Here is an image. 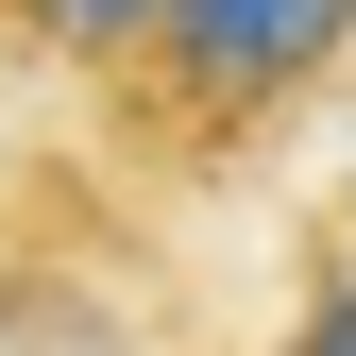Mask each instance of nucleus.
<instances>
[{
	"label": "nucleus",
	"instance_id": "2",
	"mask_svg": "<svg viewBox=\"0 0 356 356\" xmlns=\"http://www.w3.org/2000/svg\"><path fill=\"white\" fill-rule=\"evenodd\" d=\"M119 238H136V204H119L85 153H17L0 170V356H85Z\"/></svg>",
	"mask_w": 356,
	"mask_h": 356
},
{
	"label": "nucleus",
	"instance_id": "3",
	"mask_svg": "<svg viewBox=\"0 0 356 356\" xmlns=\"http://www.w3.org/2000/svg\"><path fill=\"white\" fill-rule=\"evenodd\" d=\"M170 17V0H0V85H51V102H85V85L136 68V34Z\"/></svg>",
	"mask_w": 356,
	"mask_h": 356
},
{
	"label": "nucleus",
	"instance_id": "4",
	"mask_svg": "<svg viewBox=\"0 0 356 356\" xmlns=\"http://www.w3.org/2000/svg\"><path fill=\"white\" fill-rule=\"evenodd\" d=\"M289 356H356V238H323V272L289 305Z\"/></svg>",
	"mask_w": 356,
	"mask_h": 356
},
{
	"label": "nucleus",
	"instance_id": "1",
	"mask_svg": "<svg viewBox=\"0 0 356 356\" xmlns=\"http://www.w3.org/2000/svg\"><path fill=\"white\" fill-rule=\"evenodd\" d=\"M356 85V0H170V17L136 34V68L85 85V170H102L136 220H187L220 187H254L305 119H323Z\"/></svg>",
	"mask_w": 356,
	"mask_h": 356
}]
</instances>
